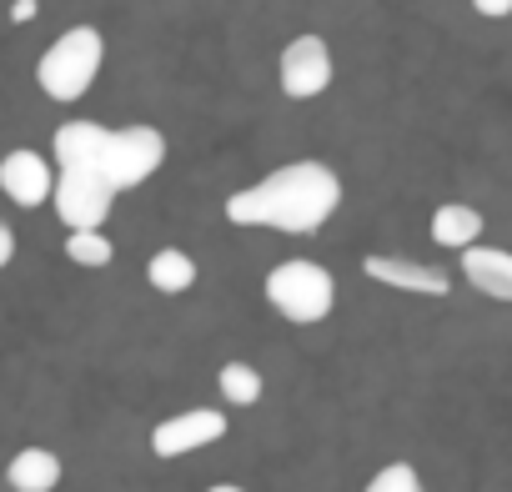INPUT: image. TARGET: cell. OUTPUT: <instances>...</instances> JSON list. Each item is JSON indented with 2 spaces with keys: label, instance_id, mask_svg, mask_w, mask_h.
Returning <instances> with one entry per match:
<instances>
[{
  "label": "cell",
  "instance_id": "cell-1",
  "mask_svg": "<svg viewBox=\"0 0 512 492\" xmlns=\"http://www.w3.org/2000/svg\"><path fill=\"white\" fill-rule=\"evenodd\" d=\"M342 206V176L327 161H287L246 191L226 196V221L236 226H272L307 236L327 226Z\"/></svg>",
  "mask_w": 512,
  "mask_h": 492
},
{
  "label": "cell",
  "instance_id": "cell-2",
  "mask_svg": "<svg viewBox=\"0 0 512 492\" xmlns=\"http://www.w3.org/2000/svg\"><path fill=\"white\" fill-rule=\"evenodd\" d=\"M166 161V136L156 126H96V121H66L56 131V166L61 171H96L111 181V191H131L151 181Z\"/></svg>",
  "mask_w": 512,
  "mask_h": 492
},
{
  "label": "cell",
  "instance_id": "cell-3",
  "mask_svg": "<svg viewBox=\"0 0 512 492\" xmlns=\"http://www.w3.org/2000/svg\"><path fill=\"white\" fill-rule=\"evenodd\" d=\"M101 61H106V41L96 26H71L66 36L51 41V51L41 56L36 66V81L51 101H81L91 91V81L101 76Z\"/></svg>",
  "mask_w": 512,
  "mask_h": 492
},
{
  "label": "cell",
  "instance_id": "cell-4",
  "mask_svg": "<svg viewBox=\"0 0 512 492\" xmlns=\"http://www.w3.org/2000/svg\"><path fill=\"white\" fill-rule=\"evenodd\" d=\"M267 302L292 327H317L337 307V282H332L327 267H317L307 257H292V262H282V267L267 272Z\"/></svg>",
  "mask_w": 512,
  "mask_h": 492
},
{
  "label": "cell",
  "instance_id": "cell-5",
  "mask_svg": "<svg viewBox=\"0 0 512 492\" xmlns=\"http://www.w3.org/2000/svg\"><path fill=\"white\" fill-rule=\"evenodd\" d=\"M111 181L96 171H61L56 176V216L71 231H101V221L111 216Z\"/></svg>",
  "mask_w": 512,
  "mask_h": 492
},
{
  "label": "cell",
  "instance_id": "cell-6",
  "mask_svg": "<svg viewBox=\"0 0 512 492\" xmlns=\"http://www.w3.org/2000/svg\"><path fill=\"white\" fill-rule=\"evenodd\" d=\"M277 76H282V91L292 101H312L332 86V51L322 36H297L287 41L282 61H277Z\"/></svg>",
  "mask_w": 512,
  "mask_h": 492
},
{
  "label": "cell",
  "instance_id": "cell-7",
  "mask_svg": "<svg viewBox=\"0 0 512 492\" xmlns=\"http://www.w3.org/2000/svg\"><path fill=\"white\" fill-rule=\"evenodd\" d=\"M226 437V412H216V407H191V412H176V417H166V422H156L151 427V452L156 457H186V452H196V447H211V442H221Z\"/></svg>",
  "mask_w": 512,
  "mask_h": 492
},
{
  "label": "cell",
  "instance_id": "cell-8",
  "mask_svg": "<svg viewBox=\"0 0 512 492\" xmlns=\"http://www.w3.org/2000/svg\"><path fill=\"white\" fill-rule=\"evenodd\" d=\"M0 191H6L16 206H41V201H51L56 196V171H51V161L41 156V151H31V146H21V151H6L0 156Z\"/></svg>",
  "mask_w": 512,
  "mask_h": 492
},
{
  "label": "cell",
  "instance_id": "cell-9",
  "mask_svg": "<svg viewBox=\"0 0 512 492\" xmlns=\"http://www.w3.org/2000/svg\"><path fill=\"white\" fill-rule=\"evenodd\" d=\"M372 282L392 287V292H417V297H447V277L427 262H412V257H367L362 262Z\"/></svg>",
  "mask_w": 512,
  "mask_h": 492
},
{
  "label": "cell",
  "instance_id": "cell-10",
  "mask_svg": "<svg viewBox=\"0 0 512 492\" xmlns=\"http://www.w3.org/2000/svg\"><path fill=\"white\" fill-rule=\"evenodd\" d=\"M462 277L482 297L512 302V252H502V246H472V252H462Z\"/></svg>",
  "mask_w": 512,
  "mask_h": 492
},
{
  "label": "cell",
  "instance_id": "cell-11",
  "mask_svg": "<svg viewBox=\"0 0 512 492\" xmlns=\"http://www.w3.org/2000/svg\"><path fill=\"white\" fill-rule=\"evenodd\" d=\"M432 241L437 246H452V252H472V246L482 241V211L467 206V201H447L432 211Z\"/></svg>",
  "mask_w": 512,
  "mask_h": 492
},
{
  "label": "cell",
  "instance_id": "cell-12",
  "mask_svg": "<svg viewBox=\"0 0 512 492\" xmlns=\"http://www.w3.org/2000/svg\"><path fill=\"white\" fill-rule=\"evenodd\" d=\"M6 482H11V492H56L61 457L51 447H21L6 467Z\"/></svg>",
  "mask_w": 512,
  "mask_h": 492
},
{
  "label": "cell",
  "instance_id": "cell-13",
  "mask_svg": "<svg viewBox=\"0 0 512 492\" xmlns=\"http://www.w3.org/2000/svg\"><path fill=\"white\" fill-rule=\"evenodd\" d=\"M146 282H151L156 292L176 297V292H186V287L196 282V262L181 252V246H166V252H156V257L146 262Z\"/></svg>",
  "mask_w": 512,
  "mask_h": 492
},
{
  "label": "cell",
  "instance_id": "cell-14",
  "mask_svg": "<svg viewBox=\"0 0 512 492\" xmlns=\"http://www.w3.org/2000/svg\"><path fill=\"white\" fill-rule=\"evenodd\" d=\"M216 387H221V397L231 402V407H256L262 402V372H256L251 362H226L221 372H216Z\"/></svg>",
  "mask_w": 512,
  "mask_h": 492
},
{
  "label": "cell",
  "instance_id": "cell-15",
  "mask_svg": "<svg viewBox=\"0 0 512 492\" xmlns=\"http://www.w3.org/2000/svg\"><path fill=\"white\" fill-rule=\"evenodd\" d=\"M66 257L76 262V267H111V257H116V246L101 236V231H71L66 236Z\"/></svg>",
  "mask_w": 512,
  "mask_h": 492
},
{
  "label": "cell",
  "instance_id": "cell-16",
  "mask_svg": "<svg viewBox=\"0 0 512 492\" xmlns=\"http://www.w3.org/2000/svg\"><path fill=\"white\" fill-rule=\"evenodd\" d=\"M362 492H422V477H417L412 462H387Z\"/></svg>",
  "mask_w": 512,
  "mask_h": 492
},
{
  "label": "cell",
  "instance_id": "cell-17",
  "mask_svg": "<svg viewBox=\"0 0 512 492\" xmlns=\"http://www.w3.org/2000/svg\"><path fill=\"white\" fill-rule=\"evenodd\" d=\"M477 16L502 21V16H512V0H477Z\"/></svg>",
  "mask_w": 512,
  "mask_h": 492
},
{
  "label": "cell",
  "instance_id": "cell-18",
  "mask_svg": "<svg viewBox=\"0 0 512 492\" xmlns=\"http://www.w3.org/2000/svg\"><path fill=\"white\" fill-rule=\"evenodd\" d=\"M36 16H41L36 0H21V6H11V21H16V26H26V21H36Z\"/></svg>",
  "mask_w": 512,
  "mask_h": 492
},
{
  "label": "cell",
  "instance_id": "cell-19",
  "mask_svg": "<svg viewBox=\"0 0 512 492\" xmlns=\"http://www.w3.org/2000/svg\"><path fill=\"white\" fill-rule=\"evenodd\" d=\"M11 257H16V236H11V226H6V221H0V267H6Z\"/></svg>",
  "mask_w": 512,
  "mask_h": 492
},
{
  "label": "cell",
  "instance_id": "cell-20",
  "mask_svg": "<svg viewBox=\"0 0 512 492\" xmlns=\"http://www.w3.org/2000/svg\"><path fill=\"white\" fill-rule=\"evenodd\" d=\"M206 492H241V487H231V482H216V487H206Z\"/></svg>",
  "mask_w": 512,
  "mask_h": 492
}]
</instances>
